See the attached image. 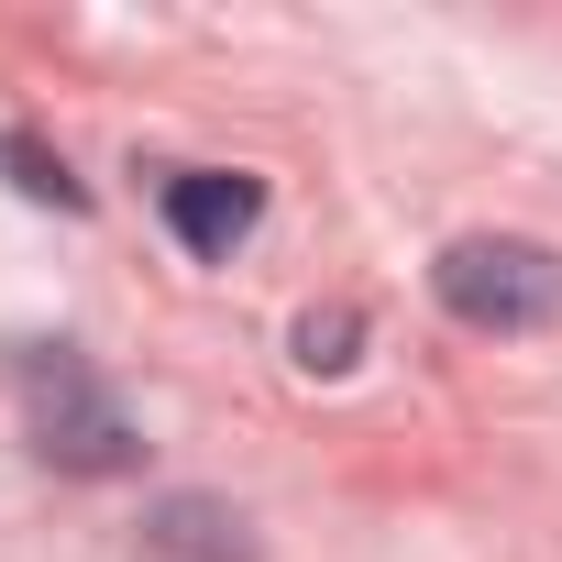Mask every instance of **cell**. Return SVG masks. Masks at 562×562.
Masks as SVG:
<instances>
[{
	"label": "cell",
	"instance_id": "cell-4",
	"mask_svg": "<svg viewBox=\"0 0 562 562\" xmlns=\"http://www.w3.org/2000/svg\"><path fill=\"white\" fill-rule=\"evenodd\" d=\"M144 540H155V551H177V562H254L243 518H232V507H210V496H166V507H144Z\"/></svg>",
	"mask_w": 562,
	"mask_h": 562
},
{
	"label": "cell",
	"instance_id": "cell-3",
	"mask_svg": "<svg viewBox=\"0 0 562 562\" xmlns=\"http://www.w3.org/2000/svg\"><path fill=\"white\" fill-rule=\"evenodd\" d=\"M155 210H166V232H177L199 265H232V243L265 221V177H243V166H177V177L155 188Z\"/></svg>",
	"mask_w": 562,
	"mask_h": 562
},
{
	"label": "cell",
	"instance_id": "cell-1",
	"mask_svg": "<svg viewBox=\"0 0 562 562\" xmlns=\"http://www.w3.org/2000/svg\"><path fill=\"white\" fill-rule=\"evenodd\" d=\"M12 386H23V430L45 463H67V474H133L144 463V430L122 419V397L89 375L78 342H12Z\"/></svg>",
	"mask_w": 562,
	"mask_h": 562
},
{
	"label": "cell",
	"instance_id": "cell-2",
	"mask_svg": "<svg viewBox=\"0 0 562 562\" xmlns=\"http://www.w3.org/2000/svg\"><path fill=\"white\" fill-rule=\"evenodd\" d=\"M430 288L463 331H551L562 321V254L529 232H463L430 265Z\"/></svg>",
	"mask_w": 562,
	"mask_h": 562
},
{
	"label": "cell",
	"instance_id": "cell-5",
	"mask_svg": "<svg viewBox=\"0 0 562 562\" xmlns=\"http://www.w3.org/2000/svg\"><path fill=\"white\" fill-rule=\"evenodd\" d=\"M0 177H12L23 199H56V210H89V188L67 177V155H56V144H34V133H0Z\"/></svg>",
	"mask_w": 562,
	"mask_h": 562
},
{
	"label": "cell",
	"instance_id": "cell-6",
	"mask_svg": "<svg viewBox=\"0 0 562 562\" xmlns=\"http://www.w3.org/2000/svg\"><path fill=\"white\" fill-rule=\"evenodd\" d=\"M299 364H310V375L353 364V310H310V321H299Z\"/></svg>",
	"mask_w": 562,
	"mask_h": 562
}]
</instances>
